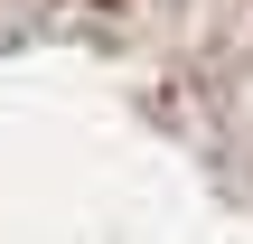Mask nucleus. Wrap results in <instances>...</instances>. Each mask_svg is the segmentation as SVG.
Instances as JSON below:
<instances>
[{"label": "nucleus", "mask_w": 253, "mask_h": 244, "mask_svg": "<svg viewBox=\"0 0 253 244\" xmlns=\"http://www.w3.org/2000/svg\"><path fill=\"white\" fill-rule=\"evenodd\" d=\"M0 244H253V0H0Z\"/></svg>", "instance_id": "f257e3e1"}]
</instances>
